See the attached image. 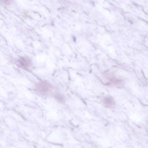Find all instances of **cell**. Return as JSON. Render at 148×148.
Returning a JSON list of instances; mask_svg holds the SVG:
<instances>
[{
	"label": "cell",
	"mask_w": 148,
	"mask_h": 148,
	"mask_svg": "<svg viewBox=\"0 0 148 148\" xmlns=\"http://www.w3.org/2000/svg\"><path fill=\"white\" fill-rule=\"evenodd\" d=\"M19 66L25 69H27L31 67L32 62L30 59L25 57H21L19 58L17 61Z\"/></svg>",
	"instance_id": "7a4b0ae2"
},
{
	"label": "cell",
	"mask_w": 148,
	"mask_h": 148,
	"mask_svg": "<svg viewBox=\"0 0 148 148\" xmlns=\"http://www.w3.org/2000/svg\"><path fill=\"white\" fill-rule=\"evenodd\" d=\"M57 100L60 103H63L64 101V98L61 94H58L55 96Z\"/></svg>",
	"instance_id": "277c9868"
},
{
	"label": "cell",
	"mask_w": 148,
	"mask_h": 148,
	"mask_svg": "<svg viewBox=\"0 0 148 148\" xmlns=\"http://www.w3.org/2000/svg\"><path fill=\"white\" fill-rule=\"evenodd\" d=\"M103 102L105 107L109 108L113 107L115 104L113 98L111 97H106L104 99Z\"/></svg>",
	"instance_id": "3957f363"
},
{
	"label": "cell",
	"mask_w": 148,
	"mask_h": 148,
	"mask_svg": "<svg viewBox=\"0 0 148 148\" xmlns=\"http://www.w3.org/2000/svg\"><path fill=\"white\" fill-rule=\"evenodd\" d=\"M37 91L42 95H45L52 91V87L48 82L42 81L38 83L37 86Z\"/></svg>",
	"instance_id": "6da1fadb"
}]
</instances>
